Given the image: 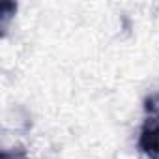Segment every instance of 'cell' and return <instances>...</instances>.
<instances>
[{"label": "cell", "mask_w": 159, "mask_h": 159, "mask_svg": "<svg viewBox=\"0 0 159 159\" xmlns=\"http://www.w3.org/2000/svg\"><path fill=\"white\" fill-rule=\"evenodd\" d=\"M137 148L148 159H159V118L150 116L144 120L139 131Z\"/></svg>", "instance_id": "cell-1"}, {"label": "cell", "mask_w": 159, "mask_h": 159, "mask_svg": "<svg viewBox=\"0 0 159 159\" xmlns=\"http://www.w3.org/2000/svg\"><path fill=\"white\" fill-rule=\"evenodd\" d=\"M0 159H28V157H25V153L19 152H2Z\"/></svg>", "instance_id": "cell-2"}]
</instances>
